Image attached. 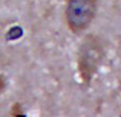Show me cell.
<instances>
[{
    "label": "cell",
    "mask_w": 121,
    "mask_h": 117,
    "mask_svg": "<svg viewBox=\"0 0 121 117\" xmlns=\"http://www.w3.org/2000/svg\"><path fill=\"white\" fill-rule=\"evenodd\" d=\"M98 9V0H67L65 17L73 33H80L93 21Z\"/></svg>",
    "instance_id": "obj_1"
},
{
    "label": "cell",
    "mask_w": 121,
    "mask_h": 117,
    "mask_svg": "<svg viewBox=\"0 0 121 117\" xmlns=\"http://www.w3.org/2000/svg\"><path fill=\"white\" fill-rule=\"evenodd\" d=\"M102 55V47L97 38L89 35L84 39L78 53V70L84 82H89L97 73Z\"/></svg>",
    "instance_id": "obj_2"
},
{
    "label": "cell",
    "mask_w": 121,
    "mask_h": 117,
    "mask_svg": "<svg viewBox=\"0 0 121 117\" xmlns=\"http://www.w3.org/2000/svg\"><path fill=\"white\" fill-rule=\"evenodd\" d=\"M11 114H12V116H22V115H23V112H22L20 105H18V104L13 105Z\"/></svg>",
    "instance_id": "obj_3"
},
{
    "label": "cell",
    "mask_w": 121,
    "mask_h": 117,
    "mask_svg": "<svg viewBox=\"0 0 121 117\" xmlns=\"http://www.w3.org/2000/svg\"><path fill=\"white\" fill-rule=\"evenodd\" d=\"M4 76L0 75V92L4 90Z\"/></svg>",
    "instance_id": "obj_4"
}]
</instances>
